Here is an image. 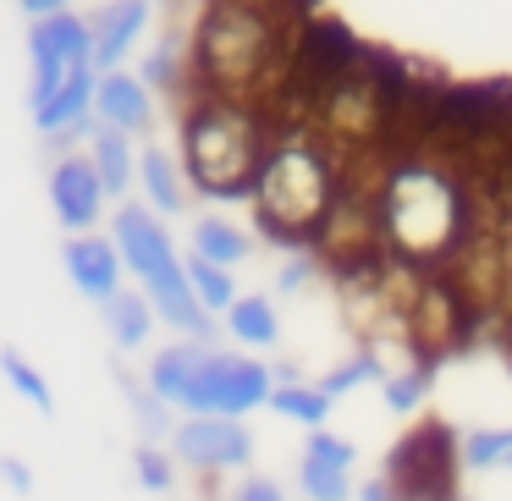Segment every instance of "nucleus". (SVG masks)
Returning <instances> with one entry per match:
<instances>
[{
	"label": "nucleus",
	"mask_w": 512,
	"mask_h": 501,
	"mask_svg": "<svg viewBox=\"0 0 512 501\" xmlns=\"http://www.w3.org/2000/svg\"><path fill=\"white\" fill-rule=\"evenodd\" d=\"M28 56H34V111L39 105H50L61 94V83H67L72 67H83L89 61V23L72 12L61 17H45V23H34V34H28Z\"/></svg>",
	"instance_id": "6e6552de"
},
{
	"label": "nucleus",
	"mask_w": 512,
	"mask_h": 501,
	"mask_svg": "<svg viewBox=\"0 0 512 501\" xmlns=\"http://www.w3.org/2000/svg\"><path fill=\"white\" fill-rule=\"evenodd\" d=\"M309 457H320V463H336V468H353V446L342 441V435H331V430H309V446H303Z\"/></svg>",
	"instance_id": "c85d7f7f"
},
{
	"label": "nucleus",
	"mask_w": 512,
	"mask_h": 501,
	"mask_svg": "<svg viewBox=\"0 0 512 501\" xmlns=\"http://www.w3.org/2000/svg\"><path fill=\"white\" fill-rule=\"evenodd\" d=\"M133 468H138V479H144V490H171V485H177V468H171V457L155 452V446H138V452H133Z\"/></svg>",
	"instance_id": "cd10ccee"
},
{
	"label": "nucleus",
	"mask_w": 512,
	"mask_h": 501,
	"mask_svg": "<svg viewBox=\"0 0 512 501\" xmlns=\"http://www.w3.org/2000/svg\"><path fill=\"white\" fill-rule=\"evenodd\" d=\"M0 375L12 380V386L23 391V397L34 402L39 413H50V408H56V402H50V386H45V375H39V369L28 364V358L17 353V347H6V353H0Z\"/></svg>",
	"instance_id": "b1692460"
},
{
	"label": "nucleus",
	"mask_w": 512,
	"mask_h": 501,
	"mask_svg": "<svg viewBox=\"0 0 512 501\" xmlns=\"http://www.w3.org/2000/svg\"><path fill=\"white\" fill-rule=\"evenodd\" d=\"M347 474H353V468L320 463V457H309V452H303V463H298V485L309 501H347L353 496V479Z\"/></svg>",
	"instance_id": "4be33fe9"
},
{
	"label": "nucleus",
	"mask_w": 512,
	"mask_h": 501,
	"mask_svg": "<svg viewBox=\"0 0 512 501\" xmlns=\"http://www.w3.org/2000/svg\"><path fill=\"white\" fill-rule=\"evenodd\" d=\"M94 61H83V67H72L67 72V83H61V94L50 105H39L34 111V122H39V133H72V127L89 116V105H94Z\"/></svg>",
	"instance_id": "4468645a"
},
{
	"label": "nucleus",
	"mask_w": 512,
	"mask_h": 501,
	"mask_svg": "<svg viewBox=\"0 0 512 501\" xmlns=\"http://www.w3.org/2000/svg\"><path fill=\"white\" fill-rule=\"evenodd\" d=\"M364 380H386V369H380V358L375 353H358L353 364H342V369H331V375L320 380V391L325 397H342V391H353V386H364Z\"/></svg>",
	"instance_id": "393cba45"
},
{
	"label": "nucleus",
	"mask_w": 512,
	"mask_h": 501,
	"mask_svg": "<svg viewBox=\"0 0 512 501\" xmlns=\"http://www.w3.org/2000/svg\"><path fill=\"white\" fill-rule=\"evenodd\" d=\"M424 386H430V369H424V364H413L408 375H386V402L397 413H408V408H419V402H424Z\"/></svg>",
	"instance_id": "a878e982"
},
{
	"label": "nucleus",
	"mask_w": 512,
	"mask_h": 501,
	"mask_svg": "<svg viewBox=\"0 0 512 501\" xmlns=\"http://www.w3.org/2000/svg\"><path fill=\"white\" fill-rule=\"evenodd\" d=\"M17 6H23L34 23H45V17H61V12H67V0H17Z\"/></svg>",
	"instance_id": "2f4dec72"
},
{
	"label": "nucleus",
	"mask_w": 512,
	"mask_h": 501,
	"mask_svg": "<svg viewBox=\"0 0 512 501\" xmlns=\"http://www.w3.org/2000/svg\"><path fill=\"white\" fill-rule=\"evenodd\" d=\"M226 331L237 336L243 347H276L281 342V320L276 309H270V298H237L232 309H226Z\"/></svg>",
	"instance_id": "f3484780"
},
{
	"label": "nucleus",
	"mask_w": 512,
	"mask_h": 501,
	"mask_svg": "<svg viewBox=\"0 0 512 501\" xmlns=\"http://www.w3.org/2000/svg\"><path fill=\"white\" fill-rule=\"evenodd\" d=\"M144 23H149V0H111V6H100L89 23V61L100 72H116L122 56L138 45Z\"/></svg>",
	"instance_id": "9b49d317"
},
{
	"label": "nucleus",
	"mask_w": 512,
	"mask_h": 501,
	"mask_svg": "<svg viewBox=\"0 0 512 501\" xmlns=\"http://www.w3.org/2000/svg\"><path fill=\"white\" fill-rule=\"evenodd\" d=\"M138 188H144V199L155 204L160 215H177L182 199H188V188H182V166L166 155V149H144V155H138Z\"/></svg>",
	"instance_id": "dca6fc26"
},
{
	"label": "nucleus",
	"mask_w": 512,
	"mask_h": 501,
	"mask_svg": "<svg viewBox=\"0 0 512 501\" xmlns=\"http://www.w3.org/2000/svg\"><path fill=\"white\" fill-rule=\"evenodd\" d=\"M457 501H463V496H457Z\"/></svg>",
	"instance_id": "4c0bfd02"
},
{
	"label": "nucleus",
	"mask_w": 512,
	"mask_h": 501,
	"mask_svg": "<svg viewBox=\"0 0 512 501\" xmlns=\"http://www.w3.org/2000/svg\"><path fill=\"white\" fill-rule=\"evenodd\" d=\"M270 149V122L254 105L193 100L182 116V171L210 199H248Z\"/></svg>",
	"instance_id": "20e7f679"
},
{
	"label": "nucleus",
	"mask_w": 512,
	"mask_h": 501,
	"mask_svg": "<svg viewBox=\"0 0 512 501\" xmlns=\"http://www.w3.org/2000/svg\"><path fill=\"white\" fill-rule=\"evenodd\" d=\"M358 501H397V490H391L386 479L375 474V479H369V485H358Z\"/></svg>",
	"instance_id": "f704fd0d"
},
{
	"label": "nucleus",
	"mask_w": 512,
	"mask_h": 501,
	"mask_svg": "<svg viewBox=\"0 0 512 501\" xmlns=\"http://www.w3.org/2000/svg\"><path fill=\"white\" fill-rule=\"evenodd\" d=\"M193 254L210 259V265H221V270H232V265L248 259V232L232 226V221H221V215H210V221L193 226Z\"/></svg>",
	"instance_id": "a211bd4d"
},
{
	"label": "nucleus",
	"mask_w": 512,
	"mask_h": 501,
	"mask_svg": "<svg viewBox=\"0 0 512 501\" xmlns=\"http://www.w3.org/2000/svg\"><path fill=\"white\" fill-rule=\"evenodd\" d=\"M210 6H259V12H287L298 0H210Z\"/></svg>",
	"instance_id": "c9c22d12"
},
{
	"label": "nucleus",
	"mask_w": 512,
	"mask_h": 501,
	"mask_svg": "<svg viewBox=\"0 0 512 501\" xmlns=\"http://www.w3.org/2000/svg\"><path fill=\"white\" fill-rule=\"evenodd\" d=\"M94 111L105 116V127L111 133H144L149 122H155V105H149V89L133 78V72H105L100 83H94Z\"/></svg>",
	"instance_id": "ddd939ff"
},
{
	"label": "nucleus",
	"mask_w": 512,
	"mask_h": 501,
	"mask_svg": "<svg viewBox=\"0 0 512 501\" xmlns=\"http://www.w3.org/2000/svg\"><path fill=\"white\" fill-rule=\"evenodd\" d=\"M100 309H105V325H111L116 347H144V342H149L155 309H149L144 292H116L111 303H100Z\"/></svg>",
	"instance_id": "6ab92c4d"
},
{
	"label": "nucleus",
	"mask_w": 512,
	"mask_h": 501,
	"mask_svg": "<svg viewBox=\"0 0 512 501\" xmlns=\"http://www.w3.org/2000/svg\"><path fill=\"white\" fill-rule=\"evenodd\" d=\"M292 28L287 12H259V6H210L193 34V83L199 100L232 105H270L287 78Z\"/></svg>",
	"instance_id": "f03ea898"
},
{
	"label": "nucleus",
	"mask_w": 512,
	"mask_h": 501,
	"mask_svg": "<svg viewBox=\"0 0 512 501\" xmlns=\"http://www.w3.org/2000/svg\"><path fill=\"white\" fill-rule=\"evenodd\" d=\"M67 270H72V287L94 303H111L122 292V254H116L111 237H72L67 243Z\"/></svg>",
	"instance_id": "f8f14e48"
},
{
	"label": "nucleus",
	"mask_w": 512,
	"mask_h": 501,
	"mask_svg": "<svg viewBox=\"0 0 512 501\" xmlns=\"http://www.w3.org/2000/svg\"><path fill=\"white\" fill-rule=\"evenodd\" d=\"M50 210H56V221L67 226L72 237H89L94 226H100L105 188H100V177H94L89 155H67L50 171Z\"/></svg>",
	"instance_id": "9d476101"
},
{
	"label": "nucleus",
	"mask_w": 512,
	"mask_h": 501,
	"mask_svg": "<svg viewBox=\"0 0 512 501\" xmlns=\"http://www.w3.org/2000/svg\"><path fill=\"white\" fill-rule=\"evenodd\" d=\"M182 276H188V287H193V298H199V309H204V314H226V309L237 303L232 270L210 265V259L188 254V259H182Z\"/></svg>",
	"instance_id": "412c9836"
},
{
	"label": "nucleus",
	"mask_w": 512,
	"mask_h": 501,
	"mask_svg": "<svg viewBox=\"0 0 512 501\" xmlns=\"http://www.w3.org/2000/svg\"><path fill=\"white\" fill-rule=\"evenodd\" d=\"M89 166H94V177H100L105 199H127V188H133V177H138V160H133V149H127L122 133L100 127V133H94V149H89Z\"/></svg>",
	"instance_id": "2eb2a0df"
},
{
	"label": "nucleus",
	"mask_w": 512,
	"mask_h": 501,
	"mask_svg": "<svg viewBox=\"0 0 512 501\" xmlns=\"http://www.w3.org/2000/svg\"><path fill=\"white\" fill-rule=\"evenodd\" d=\"M457 468V435L446 424H419L397 441L380 479L397 490V501H457Z\"/></svg>",
	"instance_id": "0eeeda50"
},
{
	"label": "nucleus",
	"mask_w": 512,
	"mask_h": 501,
	"mask_svg": "<svg viewBox=\"0 0 512 501\" xmlns=\"http://www.w3.org/2000/svg\"><path fill=\"white\" fill-rule=\"evenodd\" d=\"M457 457H463V468L512 463V430H468L463 441H457Z\"/></svg>",
	"instance_id": "5701e85b"
},
{
	"label": "nucleus",
	"mask_w": 512,
	"mask_h": 501,
	"mask_svg": "<svg viewBox=\"0 0 512 501\" xmlns=\"http://www.w3.org/2000/svg\"><path fill=\"white\" fill-rule=\"evenodd\" d=\"M270 408H276L281 419L309 424V430H325V419H331V397H325L320 386H303V380H281V386H270Z\"/></svg>",
	"instance_id": "aec40b11"
},
{
	"label": "nucleus",
	"mask_w": 512,
	"mask_h": 501,
	"mask_svg": "<svg viewBox=\"0 0 512 501\" xmlns=\"http://www.w3.org/2000/svg\"><path fill=\"white\" fill-rule=\"evenodd\" d=\"M336 193H342V166L336 155L303 127H287L281 138H270L265 166L254 177V210L259 226L281 243H314L331 215Z\"/></svg>",
	"instance_id": "7ed1b4c3"
},
{
	"label": "nucleus",
	"mask_w": 512,
	"mask_h": 501,
	"mask_svg": "<svg viewBox=\"0 0 512 501\" xmlns=\"http://www.w3.org/2000/svg\"><path fill=\"white\" fill-rule=\"evenodd\" d=\"M171 452L193 474H232V468H248L254 435L243 430V419H182L171 430Z\"/></svg>",
	"instance_id": "1a4fd4ad"
},
{
	"label": "nucleus",
	"mask_w": 512,
	"mask_h": 501,
	"mask_svg": "<svg viewBox=\"0 0 512 501\" xmlns=\"http://www.w3.org/2000/svg\"><path fill=\"white\" fill-rule=\"evenodd\" d=\"M232 501H287V496H281V490L276 485H270V479H248V485L243 490H237V496Z\"/></svg>",
	"instance_id": "7c9ffc66"
},
{
	"label": "nucleus",
	"mask_w": 512,
	"mask_h": 501,
	"mask_svg": "<svg viewBox=\"0 0 512 501\" xmlns=\"http://www.w3.org/2000/svg\"><path fill=\"white\" fill-rule=\"evenodd\" d=\"M177 56H182L177 45H160L155 56L144 61V72H138V83H144V89H182V72H177Z\"/></svg>",
	"instance_id": "bb28decb"
},
{
	"label": "nucleus",
	"mask_w": 512,
	"mask_h": 501,
	"mask_svg": "<svg viewBox=\"0 0 512 501\" xmlns=\"http://www.w3.org/2000/svg\"><path fill=\"white\" fill-rule=\"evenodd\" d=\"M111 243H116V254H122V270L138 276V287H144L155 320L177 325V331H188V336L210 331V314L199 309L188 276H182L177 248H171L166 226H160L155 215L138 210V204H122V210H116V226H111Z\"/></svg>",
	"instance_id": "39448f33"
},
{
	"label": "nucleus",
	"mask_w": 512,
	"mask_h": 501,
	"mask_svg": "<svg viewBox=\"0 0 512 501\" xmlns=\"http://www.w3.org/2000/svg\"><path fill=\"white\" fill-rule=\"evenodd\" d=\"M122 386H127V402H133V413H138V424H144V430H149V435H160V430H166V402H160V397H155V391H138V386H133V380H122Z\"/></svg>",
	"instance_id": "c756f323"
},
{
	"label": "nucleus",
	"mask_w": 512,
	"mask_h": 501,
	"mask_svg": "<svg viewBox=\"0 0 512 501\" xmlns=\"http://www.w3.org/2000/svg\"><path fill=\"white\" fill-rule=\"evenodd\" d=\"M375 199V226H380V248H386L397 265H430L441 270L446 259L463 248L468 237V193L463 182L446 166L424 155L391 160L380 171Z\"/></svg>",
	"instance_id": "f257e3e1"
},
{
	"label": "nucleus",
	"mask_w": 512,
	"mask_h": 501,
	"mask_svg": "<svg viewBox=\"0 0 512 501\" xmlns=\"http://www.w3.org/2000/svg\"><path fill=\"white\" fill-rule=\"evenodd\" d=\"M309 259H287V265H281V287H287V292H298L303 287V281H309Z\"/></svg>",
	"instance_id": "473e14b6"
},
{
	"label": "nucleus",
	"mask_w": 512,
	"mask_h": 501,
	"mask_svg": "<svg viewBox=\"0 0 512 501\" xmlns=\"http://www.w3.org/2000/svg\"><path fill=\"white\" fill-rule=\"evenodd\" d=\"M507 325H512V281H507ZM507 353H512V336H507ZM512 364V358H507Z\"/></svg>",
	"instance_id": "e433bc0d"
},
{
	"label": "nucleus",
	"mask_w": 512,
	"mask_h": 501,
	"mask_svg": "<svg viewBox=\"0 0 512 501\" xmlns=\"http://www.w3.org/2000/svg\"><path fill=\"white\" fill-rule=\"evenodd\" d=\"M0 474L12 479V485H17V490H34V474H28V468H23V463H17V457H0Z\"/></svg>",
	"instance_id": "72a5a7b5"
},
{
	"label": "nucleus",
	"mask_w": 512,
	"mask_h": 501,
	"mask_svg": "<svg viewBox=\"0 0 512 501\" xmlns=\"http://www.w3.org/2000/svg\"><path fill=\"white\" fill-rule=\"evenodd\" d=\"M270 369L254 364V358H226V353H204L193 364L188 386H182L177 408L188 419H243V413L265 408L270 402Z\"/></svg>",
	"instance_id": "423d86ee"
}]
</instances>
